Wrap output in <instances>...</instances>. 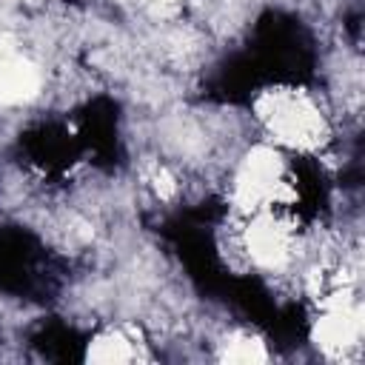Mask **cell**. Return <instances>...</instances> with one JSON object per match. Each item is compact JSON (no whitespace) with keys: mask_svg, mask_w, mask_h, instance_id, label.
Returning <instances> with one entry per match:
<instances>
[{"mask_svg":"<svg viewBox=\"0 0 365 365\" xmlns=\"http://www.w3.org/2000/svg\"><path fill=\"white\" fill-rule=\"evenodd\" d=\"M225 200L234 217H248L268 208H297L299 177L294 168V154L262 137L248 143L228 168Z\"/></svg>","mask_w":365,"mask_h":365,"instance_id":"obj_2","label":"cell"},{"mask_svg":"<svg viewBox=\"0 0 365 365\" xmlns=\"http://www.w3.org/2000/svg\"><path fill=\"white\" fill-rule=\"evenodd\" d=\"M83 359L111 365V362H145V359H154V354L148 351L145 331L137 322L120 319L97 328L88 336L83 348Z\"/></svg>","mask_w":365,"mask_h":365,"instance_id":"obj_3","label":"cell"},{"mask_svg":"<svg viewBox=\"0 0 365 365\" xmlns=\"http://www.w3.org/2000/svg\"><path fill=\"white\" fill-rule=\"evenodd\" d=\"M251 120L262 140L294 157H319L334 143V123L317 91L294 83H277L257 91Z\"/></svg>","mask_w":365,"mask_h":365,"instance_id":"obj_1","label":"cell"},{"mask_svg":"<svg viewBox=\"0 0 365 365\" xmlns=\"http://www.w3.org/2000/svg\"><path fill=\"white\" fill-rule=\"evenodd\" d=\"M274 354L268 348V339L257 328H228L214 342V359L217 362H234V365H257L268 362Z\"/></svg>","mask_w":365,"mask_h":365,"instance_id":"obj_5","label":"cell"},{"mask_svg":"<svg viewBox=\"0 0 365 365\" xmlns=\"http://www.w3.org/2000/svg\"><path fill=\"white\" fill-rule=\"evenodd\" d=\"M40 94L37 66L17 51L14 43L0 40V106L29 103Z\"/></svg>","mask_w":365,"mask_h":365,"instance_id":"obj_4","label":"cell"}]
</instances>
